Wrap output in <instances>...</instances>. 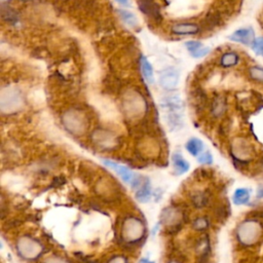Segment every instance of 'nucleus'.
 Masks as SVG:
<instances>
[{
  "instance_id": "34",
  "label": "nucleus",
  "mask_w": 263,
  "mask_h": 263,
  "mask_svg": "<svg viewBox=\"0 0 263 263\" xmlns=\"http://www.w3.org/2000/svg\"><path fill=\"white\" fill-rule=\"evenodd\" d=\"M168 263H178L177 261H171V262H168Z\"/></svg>"
},
{
  "instance_id": "23",
  "label": "nucleus",
  "mask_w": 263,
  "mask_h": 263,
  "mask_svg": "<svg viewBox=\"0 0 263 263\" xmlns=\"http://www.w3.org/2000/svg\"><path fill=\"white\" fill-rule=\"evenodd\" d=\"M209 226V221L204 218V217H200L197 218L194 222H193V228L196 230H204L206 229Z\"/></svg>"
},
{
  "instance_id": "24",
  "label": "nucleus",
  "mask_w": 263,
  "mask_h": 263,
  "mask_svg": "<svg viewBox=\"0 0 263 263\" xmlns=\"http://www.w3.org/2000/svg\"><path fill=\"white\" fill-rule=\"evenodd\" d=\"M197 160L202 164H211L213 162V156L210 151H204L197 156Z\"/></svg>"
},
{
  "instance_id": "9",
  "label": "nucleus",
  "mask_w": 263,
  "mask_h": 263,
  "mask_svg": "<svg viewBox=\"0 0 263 263\" xmlns=\"http://www.w3.org/2000/svg\"><path fill=\"white\" fill-rule=\"evenodd\" d=\"M180 74L175 68H166L159 75V85L165 90H173L178 86Z\"/></svg>"
},
{
  "instance_id": "27",
  "label": "nucleus",
  "mask_w": 263,
  "mask_h": 263,
  "mask_svg": "<svg viewBox=\"0 0 263 263\" xmlns=\"http://www.w3.org/2000/svg\"><path fill=\"white\" fill-rule=\"evenodd\" d=\"M2 15L4 18H6L8 22H15L17 20V16H16V13L10 9V7H8L7 9V12H5L4 10H2Z\"/></svg>"
},
{
  "instance_id": "12",
  "label": "nucleus",
  "mask_w": 263,
  "mask_h": 263,
  "mask_svg": "<svg viewBox=\"0 0 263 263\" xmlns=\"http://www.w3.org/2000/svg\"><path fill=\"white\" fill-rule=\"evenodd\" d=\"M181 218H182L181 212H179L177 209H173V208H167V209L163 210V212L161 214V221L163 224H165L167 226L178 224L180 222Z\"/></svg>"
},
{
  "instance_id": "20",
  "label": "nucleus",
  "mask_w": 263,
  "mask_h": 263,
  "mask_svg": "<svg viewBox=\"0 0 263 263\" xmlns=\"http://www.w3.org/2000/svg\"><path fill=\"white\" fill-rule=\"evenodd\" d=\"M118 14L119 16L121 17V20L130 28H134L138 25V20L136 17V15L128 11V10H125V9H119L118 10Z\"/></svg>"
},
{
  "instance_id": "7",
  "label": "nucleus",
  "mask_w": 263,
  "mask_h": 263,
  "mask_svg": "<svg viewBox=\"0 0 263 263\" xmlns=\"http://www.w3.org/2000/svg\"><path fill=\"white\" fill-rule=\"evenodd\" d=\"M16 250L22 258L26 260H33L42 254L43 247L35 238L29 235H24L17 239Z\"/></svg>"
},
{
  "instance_id": "10",
  "label": "nucleus",
  "mask_w": 263,
  "mask_h": 263,
  "mask_svg": "<svg viewBox=\"0 0 263 263\" xmlns=\"http://www.w3.org/2000/svg\"><path fill=\"white\" fill-rule=\"evenodd\" d=\"M229 39L234 41V42H238L245 45H252L255 38V32L253 30V28L251 27H247V28H240L236 31H234L230 36Z\"/></svg>"
},
{
  "instance_id": "18",
  "label": "nucleus",
  "mask_w": 263,
  "mask_h": 263,
  "mask_svg": "<svg viewBox=\"0 0 263 263\" xmlns=\"http://www.w3.org/2000/svg\"><path fill=\"white\" fill-rule=\"evenodd\" d=\"M186 149L191 155L198 156L203 150V143L201 140H199L197 138H192L187 141Z\"/></svg>"
},
{
  "instance_id": "6",
  "label": "nucleus",
  "mask_w": 263,
  "mask_h": 263,
  "mask_svg": "<svg viewBox=\"0 0 263 263\" xmlns=\"http://www.w3.org/2000/svg\"><path fill=\"white\" fill-rule=\"evenodd\" d=\"M62 120L67 130L75 136L82 135L87 128V120L84 114L79 110H68L64 113Z\"/></svg>"
},
{
  "instance_id": "19",
  "label": "nucleus",
  "mask_w": 263,
  "mask_h": 263,
  "mask_svg": "<svg viewBox=\"0 0 263 263\" xmlns=\"http://www.w3.org/2000/svg\"><path fill=\"white\" fill-rule=\"evenodd\" d=\"M238 61H239V55L236 52L229 51V52H225L221 57L220 64L224 68H229V67H233V66L237 65Z\"/></svg>"
},
{
  "instance_id": "11",
  "label": "nucleus",
  "mask_w": 263,
  "mask_h": 263,
  "mask_svg": "<svg viewBox=\"0 0 263 263\" xmlns=\"http://www.w3.org/2000/svg\"><path fill=\"white\" fill-rule=\"evenodd\" d=\"M104 164L109 166L110 168H112L113 171H115L117 173V175L125 182V183H132L134 178L136 177L133 172H130L126 166H123L119 163H116V162H113V161H110V160H103Z\"/></svg>"
},
{
  "instance_id": "33",
  "label": "nucleus",
  "mask_w": 263,
  "mask_h": 263,
  "mask_svg": "<svg viewBox=\"0 0 263 263\" xmlns=\"http://www.w3.org/2000/svg\"><path fill=\"white\" fill-rule=\"evenodd\" d=\"M139 263H154V262H152V261H149V260H146V259H142Z\"/></svg>"
},
{
  "instance_id": "5",
  "label": "nucleus",
  "mask_w": 263,
  "mask_h": 263,
  "mask_svg": "<svg viewBox=\"0 0 263 263\" xmlns=\"http://www.w3.org/2000/svg\"><path fill=\"white\" fill-rule=\"evenodd\" d=\"M144 234L145 226L139 218L127 217L124 219L121 228V235L123 240L129 243H134L141 240Z\"/></svg>"
},
{
  "instance_id": "22",
  "label": "nucleus",
  "mask_w": 263,
  "mask_h": 263,
  "mask_svg": "<svg viewBox=\"0 0 263 263\" xmlns=\"http://www.w3.org/2000/svg\"><path fill=\"white\" fill-rule=\"evenodd\" d=\"M226 109V104H225V101L221 98H218L217 100H215L214 104H213V114L215 116H220L224 113Z\"/></svg>"
},
{
  "instance_id": "28",
  "label": "nucleus",
  "mask_w": 263,
  "mask_h": 263,
  "mask_svg": "<svg viewBox=\"0 0 263 263\" xmlns=\"http://www.w3.org/2000/svg\"><path fill=\"white\" fill-rule=\"evenodd\" d=\"M210 52V48L209 47H200L199 49H197L196 51H194L193 53H191V55L193 58H202L204 55H206Z\"/></svg>"
},
{
  "instance_id": "16",
  "label": "nucleus",
  "mask_w": 263,
  "mask_h": 263,
  "mask_svg": "<svg viewBox=\"0 0 263 263\" xmlns=\"http://www.w3.org/2000/svg\"><path fill=\"white\" fill-rule=\"evenodd\" d=\"M251 198V192L247 188H237L232 196V200L235 204L241 205L249 202Z\"/></svg>"
},
{
  "instance_id": "3",
  "label": "nucleus",
  "mask_w": 263,
  "mask_h": 263,
  "mask_svg": "<svg viewBox=\"0 0 263 263\" xmlns=\"http://www.w3.org/2000/svg\"><path fill=\"white\" fill-rule=\"evenodd\" d=\"M122 106L126 116L129 118H139L143 116L147 109L145 99L135 90L125 92L122 99Z\"/></svg>"
},
{
  "instance_id": "1",
  "label": "nucleus",
  "mask_w": 263,
  "mask_h": 263,
  "mask_svg": "<svg viewBox=\"0 0 263 263\" xmlns=\"http://www.w3.org/2000/svg\"><path fill=\"white\" fill-rule=\"evenodd\" d=\"M160 107L163 110L165 121L170 130L175 132L182 128L184 123V104L181 98L177 95L165 97L161 100Z\"/></svg>"
},
{
  "instance_id": "8",
  "label": "nucleus",
  "mask_w": 263,
  "mask_h": 263,
  "mask_svg": "<svg viewBox=\"0 0 263 263\" xmlns=\"http://www.w3.org/2000/svg\"><path fill=\"white\" fill-rule=\"evenodd\" d=\"M92 140L96 145L103 149L114 148L117 144L116 135L106 130V129H97L92 134Z\"/></svg>"
},
{
  "instance_id": "29",
  "label": "nucleus",
  "mask_w": 263,
  "mask_h": 263,
  "mask_svg": "<svg viewBox=\"0 0 263 263\" xmlns=\"http://www.w3.org/2000/svg\"><path fill=\"white\" fill-rule=\"evenodd\" d=\"M107 263H127V259L123 256H114Z\"/></svg>"
},
{
  "instance_id": "14",
  "label": "nucleus",
  "mask_w": 263,
  "mask_h": 263,
  "mask_svg": "<svg viewBox=\"0 0 263 263\" xmlns=\"http://www.w3.org/2000/svg\"><path fill=\"white\" fill-rule=\"evenodd\" d=\"M198 31V27L195 24L190 23H182L176 24L172 27V32L177 35H190L195 34Z\"/></svg>"
},
{
  "instance_id": "26",
  "label": "nucleus",
  "mask_w": 263,
  "mask_h": 263,
  "mask_svg": "<svg viewBox=\"0 0 263 263\" xmlns=\"http://www.w3.org/2000/svg\"><path fill=\"white\" fill-rule=\"evenodd\" d=\"M185 46L187 47V49H188V51H189L190 53H193L194 51H196L197 49H199L200 47H202V43L199 42V41H194V40H192V41L186 42V43H185Z\"/></svg>"
},
{
  "instance_id": "2",
  "label": "nucleus",
  "mask_w": 263,
  "mask_h": 263,
  "mask_svg": "<svg viewBox=\"0 0 263 263\" xmlns=\"http://www.w3.org/2000/svg\"><path fill=\"white\" fill-rule=\"evenodd\" d=\"M24 106L22 92L13 86L2 88L0 95V109L2 113L11 114L20 111Z\"/></svg>"
},
{
  "instance_id": "30",
  "label": "nucleus",
  "mask_w": 263,
  "mask_h": 263,
  "mask_svg": "<svg viewBox=\"0 0 263 263\" xmlns=\"http://www.w3.org/2000/svg\"><path fill=\"white\" fill-rule=\"evenodd\" d=\"M45 263H69V262L60 257H50L45 261Z\"/></svg>"
},
{
  "instance_id": "32",
  "label": "nucleus",
  "mask_w": 263,
  "mask_h": 263,
  "mask_svg": "<svg viewBox=\"0 0 263 263\" xmlns=\"http://www.w3.org/2000/svg\"><path fill=\"white\" fill-rule=\"evenodd\" d=\"M118 3H120V4H122V5H124V6H126V5H128V0H116Z\"/></svg>"
},
{
  "instance_id": "21",
  "label": "nucleus",
  "mask_w": 263,
  "mask_h": 263,
  "mask_svg": "<svg viewBox=\"0 0 263 263\" xmlns=\"http://www.w3.org/2000/svg\"><path fill=\"white\" fill-rule=\"evenodd\" d=\"M249 76L252 80L263 84V67L253 66L249 69Z\"/></svg>"
},
{
  "instance_id": "31",
  "label": "nucleus",
  "mask_w": 263,
  "mask_h": 263,
  "mask_svg": "<svg viewBox=\"0 0 263 263\" xmlns=\"http://www.w3.org/2000/svg\"><path fill=\"white\" fill-rule=\"evenodd\" d=\"M257 197H258V198H263V187L258 190V192H257Z\"/></svg>"
},
{
  "instance_id": "13",
  "label": "nucleus",
  "mask_w": 263,
  "mask_h": 263,
  "mask_svg": "<svg viewBox=\"0 0 263 263\" xmlns=\"http://www.w3.org/2000/svg\"><path fill=\"white\" fill-rule=\"evenodd\" d=\"M172 162H173V166H174L175 173L177 175L185 174L186 172H188V170L190 167V164L188 163V161L183 157L182 154H180L178 152L173 154Z\"/></svg>"
},
{
  "instance_id": "17",
  "label": "nucleus",
  "mask_w": 263,
  "mask_h": 263,
  "mask_svg": "<svg viewBox=\"0 0 263 263\" xmlns=\"http://www.w3.org/2000/svg\"><path fill=\"white\" fill-rule=\"evenodd\" d=\"M151 197V186L148 180H145L138 188L136 198L141 202H147Z\"/></svg>"
},
{
  "instance_id": "25",
  "label": "nucleus",
  "mask_w": 263,
  "mask_h": 263,
  "mask_svg": "<svg viewBox=\"0 0 263 263\" xmlns=\"http://www.w3.org/2000/svg\"><path fill=\"white\" fill-rule=\"evenodd\" d=\"M252 48L256 54H263V37L256 38L252 44Z\"/></svg>"
},
{
  "instance_id": "15",
  "label": "nucleus",
  "mask_w": 263,
  "mask_h": 263,
  "mask_svg": "<svg viewBox=\"0 0 263 263\" xmlns=\"http://www.w3.org/2000/svg\"><path fill=\"white\" fill-rule=\"evenodd\" d=\"M140 65H141V71L145 80L148 83L152 84L154 82V73H153V68L150 62L145 57H142L140 61Z\"/></svg>"
},
{
  "instance_id": "4",
  "label": "nucleus",
  "mask_w": 263,
  "mask_h": 263,
  "mask_svg": "<svg viewBox=\"0 0 263 263\" xmlns=\"http://www.w3.org/2000/svg\"><path fill=\"white\" fill-rule=\"evenodd\" d=\"M261 233V225L255 220H246L241 222L236 229L237 239L243 246H252L256 243Z\"/></svg>"
}]
</instances>
